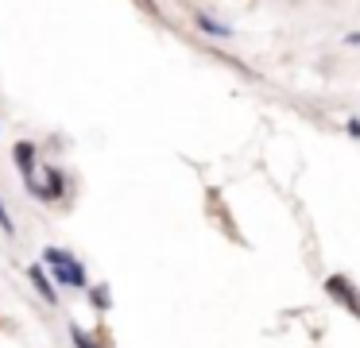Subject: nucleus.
Returning <instances> with one entry per match:
<instances>
[{
	"label": "nucleus",
	"mask_w": 360,
	"mask_h": 348,
	"mask_svg": "<svg viewBox=\"0 0 360 348\" xmlns=\"http://www.w3.org/2000/svg\"><path fill=\"white\" fill-rule=\"evenodd\" d=\"M43 259H47V267L55 271L58 283H66V286H86V267H82V263L74 259L70 252H63V247H47V252H43Z\"/></svg>",
	"instance_id": "nucleus-1"
},
{
	"label": "nucleus",
	"mask_w": 360,
	"mask_h": 348,
	"mask_svg": "<svg viewBox=\"0 0 360 348\" xmlns=\"http://www.w3.org/2000/svg\"><path fill=\"white\" fill-rule=\"evenodd\" d=\"M27 190H32L35 198H43V201H58V198H63V190H66V174L58 167H47V170H43V182L35 178V182H27Z\"/></svg>",
	"instance_id": "nucleus-2"
},
{
	"label": "nucleus",
	"mask_w": 360,
	"mask_h": 348,
	"mask_svg": "<svg viewBox=\"0 0 360 348\" xmlns=\"http://www.w3.org/2000/svg\"><path fill=\"white\" fill-rule=\"evenodd\" d=\"M326 294L341 302V306L349 309L352 317H360V294L349 286V278H345V275H329V278H326Z\"/></svg>",
	"instance_id": "nucleus-3"
},
{
	"label": "nucleus",
	"mask_w": 360,
	"mask_h": 348,
	"mask_svg": "<svg viewBox=\"0 0 360 348\" xmlns=\"http://www.w3.org/2000/svg\"><path fill=\"white\" fill-rule=\"evenodd\" d=\"M12 159H16L24 182H32V178H35V167H39V162H35V147H32V143H16V147H12Z\"/></svg>",
	"instance_id": "nucleus-4"
},
{
	"label": "nucleus",
	"mask_w": 360,
	"mask_h": 348,
	"mask_svg": "<svg viewBox=\"0 0 360 348\" xmlns=\"http://www.w3.org/2000/svg\"><path fill=\"white\" fill-rule=\"evenodd\" d=\"M27 278H32V286L43 294V298H47V302H55V286H51L47 271H43V267H27Z\"/></svg>",
	"instance_id": "nucleus-5"
},
{
	"label": "nucleus",
	"mask_w": 360,
	"mask_h": 348,
	"mask_svg": "<svg viewBox=\"0 0 360 348\" xmlns=\"http://www.w3.org/2000/svg\"><path fill=\"white\" fill-rule=\"evenodd\" d=\"M198 27H202L205 35H217V39H229V35H233V27H229V23H217L213 15H205V12H198Z\"/></svg>",
	"instance_id": "nucleus-6"
},
{
	"label": "nucleus",
	"mask_w": 360,
	"mask_h": 348,
	"mask_svg": "<svg viewBox=\"0 0 360 348\" xmlns=\"http://www.w3.org/2000/svg\"><path fill=\"white\" fill-rule=\"evenodd\" d=\"M0 228L8 232V236L16 232V224H12V217H8V205H4V201H0Z\"/></svg>",
	"instance_id": "nucleus-7"
},
{
	"label": "nucleus",
	"mask_w": 360,
	"mask_h": 348,
	"mask_svg": "<svg viewBox=\"0 0 360 348\" xmlns=\"http://www.w3.org/2000/svg\"><path fill=\"white\" fill-rule=\"evenodd\" d=\"M94 302H97V309H109V286H97V290H94Z\"/></svg>",
	"instance_id": "nucleus-8"
},
{
	"label": "nucleus",
	"mask_w": 360,
	"mask_h": 348,
	"mask_svg": "<svg viewBox=\"0 0 360 348\" xmlns=\"http://www.w3.org/2000/svg\"><path fill=\"white\" fill-rule=\"evenodd\" d=\"M70 337H74V348H94V344H89V337H86V333L78 329V325H74V329H70Z\"/></svg>",
	"instance_id": "nucleus-9"
},
{
	"label": "nucleus",
	"mask_w": 360,
	"mask_h": 348,
	"mask_svg": "<svg viewBox=\"0 0 360 348\" xmlns=\"http://www.w3.org/2000/svg\"><path fill=\"white\" fill-rule=\"evenodd\" d=\"M349 136H352V139H360V120H349Z\"/></svg>",
	"instance_id": "nucleus-10"
},
{
	"label": "nucleus",
	"mask_w": 360,
	"mask_h": 348,
	"mask_svg": "<svg viewBox=\"0 0 360 348\" xmlns=\"http://www.w3.org/2000/svg\"><path fill=\"white\" fill-rule=\"evenodd\" d=\"M345 43H352V46H360V31H352L349 39H345Z\"/></svg>",
	"instance_id": "nucleus-11"
}]
</instances>
